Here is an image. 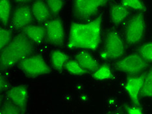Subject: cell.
Listing matches in <instances>:
<instances>
[{
  "label": "cell",
  "mask_w": 152,
  "mask_h": 114,
  "mask_svg": "<svg viewBox=\"0 0 152 114\" xmlns=\"http://www.w3.org/2000/svg\"><path fill=\"white\" fill-rule=\"evenodd\" d=\"M140 54L148 62H152V43H148L139 48Z\"/></svg>",
  "instance_id": "obj_23"
},
{
  "label": "cell",
  "mask_w": 152,
  "mask_h": 114,
  "mask_svg": "<svg viewBox=\"0 0 152 114\" xmlns=\"http://www.w3.org/2000/svg\"><path fill=\"white\" fill-rule=\"evenodd\" d=\"M46 4L51 13L52 15H57L63 9L64 2L63 0H46Z\"/></svg>",
  "instance_id": "obj_22"
},
{
  "label": "cell",
  "mask_w": 152,
  "mask_h": 114,
  "mask_svg": "<svg viewBox=\"0 0 152 114\" xmlns=\"http://www.w3.org/2000/svg\"><path fill=\"white\" fill-rule=\"evenodd\" d=\"M102 22L103 18L101 15L91 22L72 24L68 48H81L96 50L101 39Z\"/></svg>",
  "instance_id": "obj_1"
},
{
  "label": "cell",
  "mask_w": 152,
  "mask_h": 114,
  "mask_svg": "<svg viewBox=\"0 0 152 114\" xmlns=\"http://www.w3.org/2000/svg\"><path fill=\"white\" fill-rule=\"evenodd\" d=\"M68 57L63 51L55 50L51 55V61L53 67L58 71L62 70L68 62Z\"/></svg>",
  "instance_id": "obj_16"
},
{
  "label": "cell",
  "mask_w": 152,
  "mask_h": 114,
  "mask_svg": "<svg viewBox=\"0 0 152 114\" xmlns=\"http://www.w3.org/2000/svg\"><path fill=\"white\" fill-rule=\"evenodd\" d=\"M11 33L9 30L1 28L0 29V47L1 50L7 46L11 41Z\"/></svg>",
  "instance_id": "obj_25"
},
{
  "label": "cell",
  "mask_w": 152,
  "mask_h": 114,
  "mask_svg": "<svg viewBox=\"0 0 152 114\" xmlns=\"http://www.w3.org/2000/svg\"><path fill=\"white\" fill-rule=\"evenodd\" d=\"M146 22L142 14H138L134 16L127 23L125 29V38L129 45L139 43L143 39Z\"/></svg>",
  "instance_id": "obj_6"
},
{
  "label": "cell",
  "mask_w": 152,
  "mask_h": 114,
  "mask_svg": "<svg viewBox=\"0 0 152 114\" xmlns=\"http://www.w3.org/2000/svg\"><path fill=\"white\" fill-rule=\"evenodd\" d=\"M65 67L69 73L74 75H83L87 72L81 67L76 60L68 61Z\"/></svg>",
  "instance_id": "obj_20"
},
{
  "label": "cell",
  "mask_w": 152,
  "mask_h": 114,
  "mask_svg": "<svg viewBox=\"0 0 152 114\" xmlns=\"http://www.w3.org/2000/svg\"><path fill=\"white\" fill-rule=\"evenodd\" d=\"M148 65V61L139 53L130 54L118 61L115 65L116 69L129 75L142 72Z\"/></svg>",
  "instance_id": "obj_4"
},
{
  "label": "cell",
  "mask_w": 152,
  "mask_h": 114,
  "mask_svg": "<svg viewBox=\"0 0 152 114\" xmlns=\"http://www.w3.org/2000/svg\"><path fill=\"white\" fill-rule=\"evenodd\" d=\"M129 14L128 9L124 5H113L110 9V18L116 25L125 21Z\"/></svg>",
  "instance_id": "obj_13"
},
{
  "label": "cell",
  "mask_w": 152,
  "mask_h": 114,
  "mask_svg": "<svg viewBox=\"0 0 152 114\" xmlns=\"http://www.w3.org/2000/svg\"><path fill=\"white\" fill-rule=\"evenodd\" d=\"M23 72L29 77H37L49 74L51 72L46 61L40 56L27 57L20 63Z\"/></svg>",
  "instance_id": "obj_7"
},
{
  "label": "cell",
  "mask_w": 152,
  "mask_h": 114,
  "mask_svg": "<svg viewBox=\"0 0 152 114\" xmlns=\"http://www.w3.org/2000/svg\"><path fill=\"white\" fill-rule=\"evenodd\" d=\"M93 77L98 80H108L113 77V72L107 65H103L94 71Z\"/></svg>",
  "instance_id": "obj_19"
},
{
  "label": "cell",
  "mask_w": 152,
  "mask_h": 114,
  "mask_svg": "<svg viewBox=\"0 0 152 114\" xmlns=\"http://www.w3.org/2000/svg\"><path fill=\"white\" fill-rule=\"evenodd\" d=\"M75 60L87 72L95 71L98 68L97 61L88 53L82 51V52L77 54Z\"/></svg>",
  "instance_id": "obj_15"
},
{
  "label": "cell",
  "mask_w": 152,
  "mask_h": 114,
  "mask_svg": "<svg viewBox=\"0 0 152 114\" xmlns=\"http://www.w3.org/2000/svg\"><path fill=\"white\" fill-rule=\"evenodd\" d=\"M31 11L34 18L39 22L47 21L51 13L47 4L41 0H37L33 3Z\"/></svg>",
  "instance_id": "obj_12"
},
{
  "label": "cell",
  "mask_w": 152,
  "mask_h": 114,
  "mask_svg": "<svg viewBox=\"0 0 152 114\" xmlns=\"http://www.w3.org/2000/svg\"><path fill=\"white\" fill-rule=\"evenodd\" d=\"M7 87L8 84L5 79L4 78L1 77V79H0V90H1V92L5 91L7 88Z\"/></svg>",
  "instance_id": "obj_27"
},
{
  "label": "cell",
  "mask_w": 152,
  "mask_h": 114,
  "mask_svg": "<svg viewBox=\"0 0 152 114\" xmlns=\"http://www.w3.org/2000/svg\"><path fill=\"white\" fill-rule=\"evenodd\" d=\"M11 11V5L9 0L0 1V18L3 24L8 23Z\"/></svg>",
  "instance_id": "obj_18"
},
{
  "label": "cell",
  "mask_w": 152,
  "mask_h": 114,
  "mask_svg": "<svg viewBox=\"0 0 152 114\" xmlns=\"http://www.w3.org/2000/svg\"><path fill=\"white\" fill-rule=\"evenodd\" d=\"M48 40L54 45L61 46L64 39V27L60 19H53L48 22L45 26Z\"/></svg>",
  "instance_id": "obj_8"
},
{
  "label": "cell",
  "mask_w": 152,
  "mask_h": 114,
  "mask_svg": "<svg viewBox=\"0 0 152 114\" xmlns=\"http://www.w3.org/2000/svg\"><path fill=\"white\" fill-rule=\"evenodd\" d=\"M127 113L129 114H141L142 113V109L139 106V105H134L129 106L126 109Z\"/></svg>",
  "instance_id": "obj_26"
},
{
  "label": "cell",
  "mask_w": 152,
  "mask_h": 114,
  "mask_svg": "<svg viewBox=\"0 0 152 114\" xmlns=\"http://www.w3.org/2000/svg\"><path fill=\"white\" fill-rule=\"evenodd\" d=\"M140 95L152 98V68L144 75Z\"/></svg>",
  "instance_id": "obj_17"
},
{
  "label": "cell",
  "mask_w": 152,
  "mask_h": 114,
  "mask_svg": "<svg viewBox=\"0 0 152 114\" xmlns=\"http://www.w3.org/2000/svg\"><path fill=\"white\" fill-rule=\"evenodd\" d=\"M33 14L31 9L27 6L16 8L12 16L13 26L17 29H23L31 22Z\"/></svg>",
  "instance_id": "obj_11"
},
{
  "label": "cell",
  "mask_w": 152,
  "mask_h": 114,
  "mask_svg": "<svg viewBox=\"0 0 152 114\" xmlns=\"http://www.w3.org/2000/svg\"><path fill=\"white\" fill-rule=\"evenodd\" d=\"M144 75L131 76L127 79L125 89L129 97L135 105H139V98L142 88Z\"/></svg>",
  "instance_id": "obj_9"
},
{
  "label": "cell",
  "mask_w": 152,
  "mask_h": 114,
  "mask_svg": "<svg viewBox=\"0 0 152 114\" xmlns=\"http://www.w3.org/2000/svg\"><path fill=\"white\" fill-rule=\"evenodd\" d=\"M16 2L18 3H27L28 1H30L31 0H15Z\"/></svg>",
  "instance_id": "obj_28"
},
{
  "label": "cell",
  "mask_w": 152,
  "mask_h": 114,
  "mask_svg": "<svg viewBox=\"0 0 152 114\" xmlns=\"http://www.w3.org/2000/svg\"><path fill=\"white\" fill-rule=\"evenodd\" d=\"M33 42L25 34H19L1 50V69L4 70L20 63L33 52Z\"/></svg>",
  "instance_id": "obj_2"
},
{
  "label": "cell",
  "mask_w": 152,
  "mask_h": 114,
  "mask_svg": "<svg viewBox=\"0 0 152 114\" xmlns=\"http://www.w3.org/2000/svg\"><path fill=\"white\" fill-rule=\"evenodd\" d=\"M22 113V110L18 106L10 101L3 103L1 109V113L2 114H18Z\"/></svg>",
  "instance_id": "obj_24"
},
{
  "label": "cell",
  "mask_w": 152,
  "mask_h": 114,
  "mask_svg": "<svg viewBox=\"0 0 152 114\" xmlns=\"http://www.w3.org/2000/svg\"><path fill=\"white\" fill-rule=\"evenodd\" d=\"M23 33L32 42L40 43L46 36V29L45 27L39 26H27L23 29Z\"/></svg>",
  "instance_id": "obj_14"
},
{
  "label": "cell",
  "mask_w": 152,
  "mask_h": 114,
  "mask_svg": "<svg viewBox=\"0 0 152 114\" xmlns=\"http://www.w3.org/2000/svg\"><path fill=\"white\" fill-rule=\"evenodd\" d=\"M9 101L17 106L23 113L26 108L27 101V89L25 86L20 85L12 88L7 92Z\"/></svg>",
  "instance_id": "obj_10"
},
{
  "label": "cell",
  "mask_w": 152,
  "mask_h": 114,
  "mask_svg": "<svg viewBox=\"0 0 152 114\" xmlns=\"http://www.w3.org/2000/svg\"><path fill=\"white\" fill-rule=\"evenodd\" d=\"M126 46L122 37L116 31H110L106 36L104 50L101 54L103 59L115 60L123 56Z\"/></svg>",
  "instance_id": "obj_5"
},
{
  "label": "cell",
  "mask_w": 152,
  "mask_h": 114,
  "mask_svg": "<svg viewBox=\"0 0 152 114\" xmlns=\"http://www.w3.org/2000/svg\"><path fill=\"white\" fill-rule=\"evenodd\" d=\"M122 5L127 8H130L140 11H146V6L142 0H121Z\"/></svg>",
  "instance_id": "obj_21"
},
{
  "label": "cell",
  "mask_w": 152,
  "mask_h": 114,
  "mask_svg": "<svg viewBox=\"0 0 152 114\" xmlns=\"http://www.w3.org/2000/svg\"><path fill=\"white\" fill-rule=\"evenodd\" d=\"M109 1V0H74V15L79 20H88Z\"/></svg>",
  "instance_id": "obj_3"
}]
</instances>
